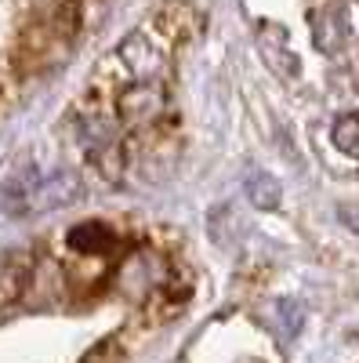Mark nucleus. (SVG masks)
<instances>
[{"label":"nucleus","mask_w":359,"mask_h":363,"mask_svg":"<svg viewBox=\"0 0 359 363\" xmlns=\"http://www.w3.org/2000/svg\"><path fill=\"white\" fill-rule=\"evenodd\" d=\"M84 26V0H29V15L15 40L18 80H37L69 58Z\"/></svg>","instance_id":"nucleus-1"},{"label":"nucleus","mask_w":359,"mask_h":363,"mask_svg":"<svg viewBox=\"0 0 359 363\" xmlns=\"http://www.w3.org/2000/svg\"><path fill=\"white\" fill-rule=\"evenodd\" d=\"M171 116V91L160 77H127L116 91V124L127 135H145Z\"/></svg>","instance_id":"nucleus-2"},{"label":"nucleus","mask_w":359,"mask_h":363,"mask_svg":"<svg viewBox=\"0 0 359 363\" xmlns=\"http://www.w3.org/2000/svg\"><path fill=\"white\" fill-rule=\"evenodd\" d=\"M80 138H84V149H87V160H91V167L106 182H116L124 174L127 149H124V138H120L116 124H109L102 116H87L80 124Z\"/></svg>","instance_id":"nucleus-3"},{"label":"nucleus","mask_w":359,"mask_h":363,"mask_svg":"<svg viewBox=\"0 0 359 363\" xmlns=\"http://www.w3.org/2000/svg\"><path fill=\"white\" fill-rule=\"evenodd\" d=\"M37 272V258L29 251H4L0 255V309L15 306V301L29 291Z\"/></svg>","instance_id":"nucleus-4"},{"label":"nucleus","mask_w":359,"mask_h":363,"mask_svg":"<svg viewBox=\"0 0 359 363\" xmlns=\"http://www.w3.org/2000/svg\"><path fill=\"white\" fill-rule=\"evenodd\" d=\"M66 247L80 258H102V255H113L120 247V236L106 222H80V225L69 229Z\"/></svg>","instance_id":"nucleus-5"},{"label":"nucleus","mask_w":359,"mask_h":363,"mask_svg":"<svg viewBox=\"0 0 359 363\" xmlns=\"http://www.w3.org/2000/svg\"><path fill=\"white\" fill-rule=\"evenodd\" d=\"M247 193L258 207L265 211H273L280 203V186H276V178H268V174H251L247 178Z\"/></svg>","instance_id":"nucleus-6"},{"label":"nucleus","mask_w":359,"mask_h":363,"mask_svg":"<svg viewBox=\"0 0 359 363\" xmlns=\"http://www.w3.org/2000/svg\"><path fill=\"white\" fill-rule=\"evenodd\" d=\"M334 145L348 157H359V116H341L334 124Z\"/></svg>","instance_id":"nucleus-7"},{"label":"nucleus","mask_w":359,"mask_h":363,"mask_svg":"<svg viewBox=\"0 0 359 363\" xmlns=\"http://www.w3.org/2000/svg\"><path fill=\"white\" fill-rule=\"evenodd\" d=\"M341 215H345V222H348V225H355V229H359V215H352V211H341Z\"/></svg>","instance_id":"nucleus-8"}]
</instances>
